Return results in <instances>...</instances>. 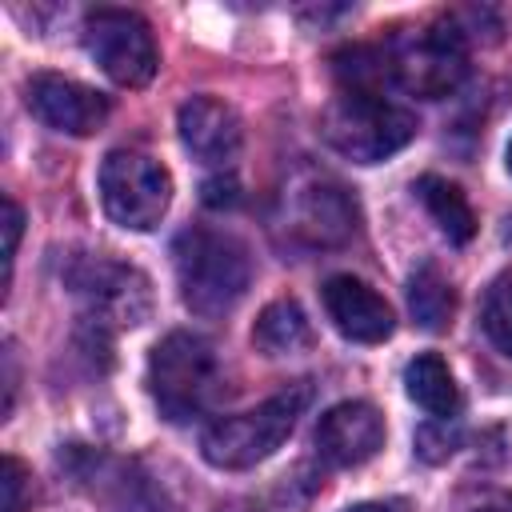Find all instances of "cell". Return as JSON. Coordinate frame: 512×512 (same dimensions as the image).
Masks as SVG:
<instances>
[{
    "instance_id": "obj_1",
    "label": "cell",
    "mask_w": 512,
    "mask_h": 512,
    "mask_svg": "<svg viewBox=\"0 0 512 512\" xmlns=\"http://www.w3.org/2000/svg\"><path fill=\"white\" fill-rule=\"evenodd\" d=\"M172 268L180 300L196 316H224L248 292V248L220 228H184L172 240Z\"/></svg>"
},
{
    "instance_id": "obj_2",
    "label": "cell",
    "mask_w": 512,
    "mask_h": 512,
    "mask_svg": "<svg viewBox=\"0 0 512 512\" xmlns=\"http://www.w3.org/2000/svg\"><path fill=\"white\" fill-rule=\"evenodd\" d=\"M308 384H288L276 396H268L264 404L236 412V416H220L200 432V452L212 468H252L260 460H268L296 428L300 412L308 408Z\"/></svg>"
},
{
    "instance_id": "obj_3",
    "label": "cell",
    "mask_w": 512,
    "mask_h": 512,
    "mask_svg": "<svg viewBox=\"0 0 512 512\" xmlns=\"http://www.w3.org/2000/svg\"><path fill=\"white\" fill-rule=\"evenodd\" d=\"M320 136L356 164H380L416 136V116L384 92H340L320 116Z\"/></svg>"
},
{
    "instance_id": "obj_4",
    "label": "cell",
    "mask_w": 512,
    "mask_h": 512,
    "mask_svg": "<svg viewBox=\"0 0 512 512\" xmlns=\"http://www.w3.org/2000/svg\"><path fill=\"white\" fill-rule=\"evenodd\" d=\"M216 356L192 332H168L148 356V392L164 420L188 424L208 412L216 396Z\"/></svg>"
},
{
    "instance_id": "obj_5",
    "label": "cell",
    "mask_w": 512,
    "mask_h": 512,
    "mask_svg": "<svg viewBox=\"0 0 512 512\" xmlns=\"http://www.w3.org/2000/svg\"><path fill=\"white\" fill-rule=\"evenodd\" d=\"M100 204L112 224L128 232H148L164 220L172 204V176L160 160L116 148L100 164Z\"/></svg>"
},
{
    "instance_id": "obj_6",
    "label": "cell",
    "mask_w": 512,
    "mask_h": 512,
    "mask_svg": "<svg viewBox=\"0 0 512 512\" xmlns=\"http://www.w3.org/2000/svg\"><path fill=\"white\" fill-rule=\"evenodd\" d=\"M84 48L104 68V76H112L120 88H144L160 68V52H156L148 20L128 8L88 12L84 16Z\"/></svg>"
},
{
    "instance_id": "obj_7",
    "label": "cell",
    "mask_w": 512,
    "mask_h": 512,
    "mask_svg": "<svg viewBox=\"0 0 512 512\" xmlns=\"http://www.w3.org/2000/svg\"><path fill=\"white\" fill-rule=\"evenodd\" d=\"M388 68H392V84L436 100V96H448L464 80L468 48L452 24H432L424 32L396 40L388 52Z\"/></svg>"
},
{
    "instance_id": "obj_8",
    "label": "cell",
    "mask_w": 512,
    "mask_h": 512,
    "mask_svg": "<svg viewBox=\"0 0 512 512\" xmlns=\"http://www.w3.org/2000/svg\"><path fill=\"white\" fill-rule=\"evenodd\" d=\"M68 284L88 304V316L96 324H140L148 312V280L116 260H80L68 272Z\"/></svg>"
},
{
    "instance_id": "obj_9",
    "label": "cell",
    "mask_w": 512,
    "mask_h": 512,
    "mask_svg": "<svg viewBox=\"0 0 512 512\" xmlns=\"http://www.w3.org/2000/svg\"><path fill=\"white\" fill-rule=\"evenodd\" d=\"M24 92H28V112L40 124L68 132V136H92L112 112L104 92H96L80 80L56 76V72H36Z\"/></svg>"
},
{
    "instance_id": "obj_10",
    "label": "cell",
    "mask_w": 512,
    "mask_h": 512,
    "mask_svg": "<svg viewBox=\"0 0 512 512\" xmlns=\"http://www.w3.org/2000/svg\"><path fill=\"white\" fill-rule=\"evenodd\" d=\"M384 448V416L368 400H344L316 424V452L336 468H360Z\"/></svg>"
},
{
    "instance_id": "obj_11",
    "label": "cell",
    "mask_w": 512,
    "mask_h": 512,
    "mask_svg": "<svg viewBox=\"0 0 512 512\" xmlns=\"http://www.w3.org/2000/svg\"><path fill=\"white\" fill-rule=\"evenodd\" d=\"M320 296H324V312L336 324V332L348 336V340H356V344H380L396 328L392 304L372 284H364V280H356L348 272L328 276L324 288H320Z\"/></svg>"
},
{
    "instance_id": "obj_12",
    "label": "cell",
    "mask_w": 512,
    "mask_h": 512,
    "mask_svg": "<svg viewBox=\"0 0 512 512\" xmlns=\"http://www.w3.org/2000/svg\"><path fill=\"white\" fill-rule=\"evenodd\" d=\"M180 144L208 168H228L244 144L240 116L216 96H192L180 104Z\"/></svg>"
},
{
    "instance_id": "obj_13",
    "label": "cell",
    "mask_w": 512,
    "mask_h": 512,
    "mask_svg": "<svg viewBox=\"0 0 512 512\" xmlns=\"http://www.w3.org/2000/svg\"><path fill=\"white\" fill-rule=\"evenodd\" d=\"M296 228L312 244H340L356 232V204L336 184H312L296 204Z\"/></svg>"
},
{
    "instance_id": "obj_14",
    "label": "cell",
    "mask_w": 512,
    "mask_h": 512,
    "mask_svg": "<svg viewBox=\"0 0 512 512\" xmlns=\"http://www.w3.org/2000/svg\"><path fill=\"white\" fill-rule=\"evenodd\" d=\"M404 392L412 404H420L436 420H452L460 412V388L448 372V364L436 352H420L404 368Z\"/></svg>"
},
{
    "instance_id": "obj_15",
    "label": "cell",
    "mask_w": 512,
    "mask_h": 512,
    "mask_svg": "<svg viewBox=\"0 0 512 512\" xmlns=\"http://www.w3.org/2000/svg\"><path fill=\"white\" fill-rule=\"evenodd\" d=\"M416 196H420V204L428 208V216L436 220V228L448 240L464 244V240L476 236V212H472L468 196L460 192V184H452L444 176H420L416 180Z\"/></svg>"
},
{
    "instance_id": "obj_16",
    "label": "cell",
    "mask_w": 512,
    "mask_h": 512,
    "mask_svg": "<svg viewBox=\"0 0 512 512\" xmlns=\"http://www.w3.org/2000/svg\"><path fill=\"white\" fill-rule=\"evenodd\" d=\"M252 340L268 356H284V352L304 348L312 340V328H308V316H304V308L296 300H272L260 312V320L252 328Z\"/></svg>"
},
{
    "instance_id": "obj_17",
    "label": "cell",
    "mask_w": 512,
    "mask_h": 512,
    "mask_svg": "<svg viewBox=\"0 0 512 512\" xmlns=\"http://www.w3.org/2000/svg\"><path fill=\"white\" fill-rule=\"evenodd\" d=\"M408 304H412V316L420 328L436 332L452 320V308H456V296H452V284L440 276L436 264H424L412 272L408 280Z\"/></svg>"
},
{
    "instance_id": "obj_18",
    "label": "cell",
    "mask_w": 512,
    "mask_h": 512,
    "mask_svg": "<svg viewBox=\"0 0 512 512\" xmlns=\"http://www.w3.org/2000/svg\"><path fill=\"white\" fill-rule=\"evenodd\" d=\"M488 340L512 360V276H500L488 296H484V316H480Z\"/></svg>"
},
{
    "instance_id": "obj_19",
    "label": "cell",
    "mask_w": 512,
    "mask_h": 512,
    "mask_svg": "<svg viewBox=\"0 0 512 512\" xmlns=\"http://www.w3.org/2000/svg\"><path fill=\"white\" fill-rule=\"evenodd\" d=\"M0 484H4V512H24V492H28V472L16 456H4V472H0Z\"/></svg>"
},
{
    "instance_id": "obj_20",
    "label": "cell",
    "mask_w": 512,
    "mask_h": 512,
    "mask_svg": "<svg viewBox=\"0 0 512 512\" xmlns=\"http://www.w3.org/2000/svg\"><path fill=\"white\" fill-rule=\"evenodd\" d=\"M452 512H512V492H500V488H476V492H464Z\"/></svg>"
},
{
    "instance_id": "obj_21",
    "label": "cell",
    "mask_w": 512,
    "mask_h": 512,
    "mask_svg": "<svg viewBox=\"0 0 512 512\" xmlns=\"http://www.w3.org/2000/svg\"><path fill=\"white\" fill-rule=\"evenodd\" d=\"M20 224H24V212L16 200H4V264L12 268L16 260V244H20Z\"/></svg>"
},
{
    "instance_id": "obj_22",
    "label": "cell",
    "mask_w": 512,
    "mask_h": 512,
    "mask_svg": "<svg viewBox=\"0 0 512 512\" xmlns=\"http://www.w3.org/2000/svg\"><path fill=\"white\" fill-rule=\"evenodd\" d=\"M344 512H396L392 504H352V508H344Z\"/></svg>"
},
{
    "instance_id": "obj_23",
    "label": "cell",
    "mask_w": 512,
    "mask_h": 512,
    "mask_svg": "<svg viewBox=\"0 0 512 512\" xmlns=\"http://www.w3.org/2000/svg\"><path fill=\"white\" fill-rule=\"evenodd\" d=\"M504 164H508V172H512V140H508V152H504Z\"/></svg>"
}]
</instances>
